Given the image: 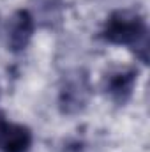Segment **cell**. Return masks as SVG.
I'll return each mask as SVG.
<instances>
[{
    "mask_svg": "<svg viewBox=\"0 0 150 152\" xmlns=\"http://www.w3.org/2000/svg\"><path fill=\"white\" fill-rule=\"evenodd\" d=\"M101 37L110 44L133 48L143 64L149 62V28L141 12L134 9L113 11L104 21Z\"/></svg>",
    "mask_w": 150,
    "mask_h": 152,
    "instance_id": "obj_1",
    "label": "cell"
},
{
    "mask_svg": "<svg viewBox=\"0 0 150 152\" xmlns=\"http://www.w3.org/2000/svg\"><path fill=\"white\" fill-rule=\"evenodd\" d=\"M92 96V85L88 73L83 69H76L62 80L58 90V108L64 115L81 113Z\"/></svg>",
    "mask_w": 150,
    "mask_h": 152,
    "instance_id": "obj_2",
    "label": "cell"
},
{
    "mask_svg": "<svg viewBox=\"0 0 150 152\" xmlns=\"http://www.w3.org/2000/svg\"><path fill=\"white\" fill-rule=\"evenodd\" d=\"M36 30V18L28 9H18L7 21L5 27V39L7 48L12 53H20L27 50Z\"/></svg>",
    "mask_w": 150,
    "mask_h": 152,
    "instance_id": "obj_3",
    "label": "cell"
},
{
    "mask_svg": "<svg viewBox=\"0 0 150 152\" xmlns=\"http://www.w3.org/2000/svg\"><path fill=\"white\" fill-rule=\"evenodd\" d=\"M136 80H138V69L134 67L117 69L108 73V76L104 78V90L113 103L125 104L133 96Z\"/></svg>",
    "mask_w": 150,
    "mask_h": 152,
    "instance_id": "obj_4",
    "label": "cell"
},
{
    "mask_svg": "<svg viewBox=\"0 0 150 152\" xmlns=\"http://www.w3.org/2000/svg\"><path fill=\"white\" fill-rule=\"evenodd\" d=\"M32 147V131L23 124L7 122L0 112V151L2 152H28Z\"/></svg>",
    "mask_w": 150,
    "mask_h": 152,
    "instance_id": "obj_5",
    "label": "cell"
},
{
    "mask_svg": "<svg viewBox=\"0 0 150 152\" xmlns=\"http://www.w3.org/2000/svg\"><path fill=\"white\" fill-rule=\"evenodd\" d=\"M34 4H36L37 14L48 21L57 20L62 9V0H34Z\"/></svg>",
    "mask_w": 150,
    "mask_h": 152,
    "instance_id": "obj_6",
    "label": "cell"
}]
</instances>
